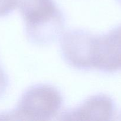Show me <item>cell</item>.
Segmentation results:
<instances>
[{
  "instance_id": "8992f818",
  "label": "cell",
  "mask_w": 121,
  "mask_h": 121,
  "mask_svg": "<svg viewBox=\"0 0 121 121\" xmlns=\"http://www.w3.org/2000/svg\"><path fill=\"white\" fill-rule=\"evenodd\" d=\"M6 78L2 71L0 69V95L4 91L6 87Z\"/></svg>"
},
{
  "instance_id": "5b68a950",
  "label": "cell",
  "mask_w": 121,
  "mask_h": 121,
  "mask_svg": "<svg viewBox=\"0 0 121 121\" xmlns=\"http://www.w3.org/2000/svg\"><path fill=\"white\" fill-rule=\"evenodd\" d=\"M114 111L112 99L105 95L94 96L74 111L64 116L66 120L108 121Z\"/></svg>"
},
{
  "instance_id": "277c9868",
  "label": "cell",
  "mask_w": 121,
  "mask_h": 121,
  "mask_svg": "<svg viewBox=\"0 0 121 121\" xmlns=\"http://www.w3.org/2000/svg\"><path fill=\"white\" fill-rule=\"evenodd\" d=\"M93 39L94 36L81 31L67 33L62 41V50L66 60L78 68H92Z\"/></svg>"
},
{
  "instance_id": "7a4b0ae2",
  "label": "cell",
  "mask_w": 121,
  "mask_h": 121,
  "mask_svg": "<svg viewBox=\"0 0 121 121\" xmlns=\"http://www.w3.org/2000/svg\"><path fill=\"white\" fill-rule=\"evenodd\" d=\"M92 68L108 72L121 70V26L102 36L95 37Z\"/></svg>"
},
{
  "instance_id": "3957f363",
  "label": "cell",
  "mask_w": 121,
  "mask_h": 121,
  "mask_svg": "<svg viewBox=\"0 0 121 121\" xmlns=\"http://www.w3.org/2000/svg\"><path fill=\"white\" fill-rule=\"evenodd\" d=\"M20 9L32 35L50 22H60L59 12L53 0H21Z\"/></svg>"
},
{
  "instance_id": "6da1fadb",
  "label": "cell",
  "mask_w": 121,
  "mask_h": 121,
  "mask_svg": "<svg viewBox=\"0 0 121 121\" xmlns=\"http://www.w3.org/2000/svg\"><path fill=\"white\" fill-rule=\"evenodd\" d=\"M61 104L62 98L54 87L35 85L24 93L14 115L21 119L47 120L57 113Z\"/></svg>"
}]
</instances>
